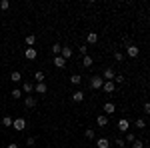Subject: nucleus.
<instances>
[{"label": "nucleus", "mask_w": 150, "mask_h": 148, "mask_svg": "<svg viewBox=\"0 0 150 148\" xmlns=\"http://www.w3.org/2000/svg\"><path fill=\"white\" fill-rule=\"evenodd\" d=\"M78 50H80V54H84V56H86V54H88V46H86V44L78 46Z\"/></svg>", "instance_id": "obj_29"}, {"label": "nucleus", "mask_w": 150, "mask_h": 148, "mask_svg": "<svg viewBox=\"0 0 150 148\" xmlns=\"http://www.w3.org/2000/svg\"><path fill=\"white\" fill-rule=\"evenodd\" d=\"M116 144H118V146H120V148H124V146H126V142H124L122 138H116Z\"/></svg>", "instance_id": "obj_33"}, {"label": "nucleus", "mask_w": 150, "mask_h": 148, "mask_svg": "<svg viewBox=\"0 0 150 148\" xmlns=\"http://www.w3.org/2000/svg\"><path fill=\"white\" fill-rule=\"evenodd\" d=\"M6 148H18V144H8Z\"/></svg>", "instance_id": "obj_36"}, {"label": "nucleus", "mask_w": 150, "mask_h": 148, "mask_svg": "<svg viewBox=\"0 0 150 148\" xmlns=\"http://www.w3.org/2000/svg\"><path fill=\"white\" fill-rule=\"evenodd\" d=\"M24 106H26V108H34L36 106V98L34 96H26V98H24Z\"/></svg>", "instance_id": "obj_11"}, {"label": "nucleus", "mask_w": 150, "mask_h": 148, "mask_svg": "<svg viewBox=\"0 0 150 148\" xmlns=\"http://www.w3.org/2000/svg\"><path fill=\"white\" fill-rule=\"evenodd\" d=\"M114 88H116V84L112 82V80H108V82H104V84H102V90L106 92V94H112Z\"/></svg>", "instance_id": "obj_3"}, {"label": "nucleus", "mask_w": 150, "mask_h": 148, "mask_svg": "<svg viewBox=\"0 0 150 148\" xmlns=\"http://www.w3.org/2000/svg\"><path fill=\"white\" fill-rule=\"evenodd\" d=\"M72 100H74V102H82V100H84V92L76 90L74 94H72Z\"/></svg>", "instance_id": "obj_15"}, {"label": "nucleus", "mask_w": 150, "mask_h": 148, "mask_svg": "<svg viewBox=\"0 0 150 148\" xmlns=\"http://www.w3.org/2000/svg\"><path fill=\"white\" fill-rule=\"evenodd\" d=\"M114 60H116V62H120V60H122V52H114Z\"/></svg>", "instance_id": "obj_34"}, {"label": "nucleus", "mask_w": 150, "mask_h": 148, "mask_svg": "<svg viewBox=\"0 0 150 148\" xmlns=\"http://www.w3.org/2000/svg\"><path fill=\"white\" fill-rule=\"evenodd\" d=\"M132 148H144V142H142V140H134Z\"/></svg>", "instance_id": "obj_31"}, {"label": "nucleus", "mask_w": 150, "mask_h": 148, "mask_svg": "<svg viewBox=\"0 0 150 148\" xmlns=\"http://www.w3.org/2000/svg\"><path fill=\"white\" fill-rule=\"evenodd\" d=\"M112 82H114V84H122V82H124V76H122V74H116Z\"/></svg>", "instance_id": "obj_26"}, {"label": "nucleus", "mask_w": 150, "mask_h": 148, "mask_svg": "<svg viewBox=\"0 0 150 148\" xmlns=\"http://www.w3.org/2000/svg\"><path fill=\"white\" fill-rule=\"evenodd\" d=\"M128 126H130V124H128V120H126V118H122V120L118 122V128H120L122 132H126V130H128Z\"/></svg>", "instance_id": "obj_19"}, {"label": "nucleus", "mask_w": 150, "mask_h": 148, "mask_svg": "<svg viewBox=\"0 0 150 148\" xmlns=\"http://www.w3.org/2000/svg\"><path fill=\"white\" fill-rule=\"evenodd\" d=\"M104 80L100 78V76H92V80H90V86H92L94 90H98V88H102Z\"/></svg>", "instance_id": "obj_2"}, {"label": "nucleus", "mask_w": 150, "mask_h": 148, "mask_svg": "<svg viewBox=\"0 0 150 148\" xmlns=\"http://www.w3.org/2000/svg\"><path fill=\"white\" fill-rule=\"evenodd\" d=\"M70 82H72L74 86H78V84L82 82V76L80 74H72V76H70Z\"/></svg>", "instance_id": "obj_18"}, {"label": "nucleus", "mask_w": 150, "mask_h": 148, "mask_svg": "<svg viewBox=\"0 0 150 148\" xmlns=\"http://www.w3.org/2000/svg\"><path fill=\"white\" fill-rule=\"evenodd\" d=\"M134 140H136V136H134L132 132H128V134H126V140H124V142H134Z\"/></svg>", "instance_id": "obj_30"}, {"label": "nucleus", "mask_w": 150, "mask_h": 148, "mask_svg": "<svg viewBox=\"0 0 150 148\" xmlns=\"http://www.w3.org/2000/svg\"><path fill=\"white\" fill-rule=\"evenodd\" d=\"M2 124L4 126H12V118L10 116H4V118H2Z\"/></svg>", "instance_id": "obj_28"}, {"label": "nucleus", "mask_w": 150, "mask_h": 148, "mask_svg": "<svg viewBox=\"0 0 150 148\" xmlns=\"http://www.w3.org/2000/svg\"><path fill=\"white\" fill-rule=\"evenodd\" d=\"M12 128L18 130V132H22L24 128H26V120H24V118H16V120H12Z\"/></svg>", "instance_id": "obj_1"}, {"label": "nucleus", "mask_w": 150, "mask_h": 148, "mask_svg": "<svg viewBox=\"0 0 150 148\" xmlns=\"http://www.w3.org/2000/svg\"><path fill=\"white\" fill-rule=\"evenodd\" d=\"M62 148H64V146H62Z\"/></svg>", "instance_id": "obj_37"}, {"label": "nucleus", "mask_w": 150, "mask_h": 148, "mask_svg": "<svg viewBox=\"0 0 150 148\" xmlns=\"http://www.w3.org/2000/svg\"><path fill=\"white\" fill-rule=\"evenodd\" d=\"M10 80H12V82H20V80H22V74H20V72H12Z\"/></svg>", "instance_id": "obj_22"}, {"label": "nucleus", "mask_w": 150, "mask_h": 148, "mask_svg": "<svg viewBox=\"0 0 150 148\" xmlns=\"http://www.w3.org/2000/svg\"><path fill=\"white\" fill-rule=\"evenodd\" d=\"M34 42H36V36L34 34H28V36H26V46H28V48H32Z\"/></svg>", "instance_id": "obj_20"}, {"label": "nucleus", "mask_w": 150, "mask_h": 148, "mask_svg": "<svg viewBox=\"0 0 150 148\" xmlns=\"http://www.w3.org/2000/svg\"><path fill=\"white\" fill-rule=\"evenodd\" d=\"M114 76H116V74H114V70H112V68H106V70H104L102 80H106V82H108V80H114Z\"/></svg>", "instance_id": "obj_12"}, {"label": "nucleus", "mask_w": 150, "mask_h": 148, "mask_svg": "<svg viewBox=\"0 0 150 148\" xmlns=\"http://www.w3.org/2000/svg\"><path fill=\"white\" fill-rule=\"evenodd\" d=\"M84 136L88 138V140H94V130H92V128H86V132H84Z\"/></svg>", "instance_id": "obj_24"}, {"label": "nucleus", "mask_w": 150, "mask_h": 148, "mask_svg": "<svg viewBox=\"0 0 150 148\" xmlns=\"http://www.w3.org/2000/svg\"><path fill=\"white\" fill-rule=\"evenodd\" d=\"M34 78L38 80V82H44V72H42V70H38V72L34 74Z\"/></svg>", "instance_id": "obj_25"}, {"label": "nucleus", "mask_w": 150, "mask_h": 148, "mask_svg": "<svg viewBox=\"0 0 150 148\" xmlns=\"http://www.w3.org/2000/svg\"><path fill=\"white\" fill-rule=\"evenodd\" d=\"M0 8H2V10H8V8H10V2H8V0H2V2H0Z\"/></svg>", "instance_id": "obj_27"}, {"label": "nucleus", "mask_w": 150, "mask_h": 148, "mask_svg": "<svg viewBox=\"0 0 150 148\" xmlns=\"http://www.w3.org/2000/svg\"><path fill=\"white\" fill-rule=\"evenodd\" d=\"M72 54H74V50H72L70 46H62V50H60V56L64 58V60H66V58H70Z\"/></svg>", "instance_id": "obj_4"}, {"label": "nucleus", "mask_w": 150, "mask_h": 148, "mask_svg": "<svg viewBox=\"0 0 150 148\" xmlns=\"http://www.w3.org/2000/svg\"><path fill=\"white\" fill-rule=\"evenodd\" d=\"M126 52H128V56H132V58H136L138 56V46H134V44H128V48H126Z\"/></svg>", "instance_id": "obj_7"}, {"label": "nucleus", "mask_w": 150, "mask_h": 148, "mask_svg": "<svg viewBox=\"0 0 150 148\" xmlns=\"http://www.w3.org/2000/svg\"><path fill=\"white\" fill-rule=\"evenodd\" d=\"M92 64H94L92 56H88V54H86V56H84V60H82V66H86V68H90Z\"/></svg>", "instance_id": "obj_17"}, {"label": "nucleus", "mask_w": 150, "mask_h": 148, "mask_svg": "<svg viewBox=\"0 0 150 148\" xmlns=\"http://www.w3.org/2000/svg\"><path fill=\"white\" fill-rule=\"evenodd\" d=\"M96 124L100 126V128H106V126H108V116H106V114H100V116L96 118Z\"/></svg>", "instance_id": "obj_5"}, {"label": "nucleus", "mask_w": 150, "mask_h": 148, "mask_svg": "<svg viewBox=\"0 0 150 148\" xmlns=\"http://www.w3.org/2000/svg\"><path fill=\"white\" fill-rule=\"evenodd\" d=\"M10 96L14 98V100H18V98H22V90H18V88H14V90L10 92Z\"/></svg>", "instance_id": "obj_21"}, {"label": "nucleus", "mask_w": 150, "mask_h": 148, "mask_svg": "<svg viewBox=\"0 0 150 148\" xmlns=\"http://www.w3.org/2000/svg\"><path fill=\"white\" fill-rule=\"evenodd\" d=\"M114 110H116V106L112 102H106V104H104V112H106V116H108V114H112Z\"/></svg>", "instance_id": "obj_16"}, {"label": "nucleus", "mask_w": 150, "mask_h": 148, "mask_svg": "<svg viewBox=\"0 0 150 148\" xmlns=\"http://www.w3.org/2000/svg\"><path fill=\"white\" fill-rule=\"evenodd\" d=\"M26 144H28V146H34V138L30 136V138H28V140H26Z\"/></svg>", "instance_id": "obj_35"}, {"label": "nucleus", "mask_w": 150, "mask_h": 148, "mask_svg": "<svg viewBox=\"0 0 150 148\" xmlns=\"http://www.w3.org/2000/svg\"><path fill=\"white\" fill-rule=\"evenodd\" d=\"M22 92L26 96H30V92H34V84H30V82H24L22 84Z\"/></svg>", "instance_id": "obj_10"}, {"label": "nucleus", "mask_w": 150, "mask_h": 148, "mask_svg": "<svg viewBox=\"0 0 150 148\" xmlns=\"http://www.w3.org/2000/svg\"><path fill=\"white\" fill-rule=\"evenodd\" d=\"M96 42H98V34H96V32H88V34H86V46L96 44Z\"/></svg>", "instance_id": "obj_6"}, {"label": "nucleus", "mask_w": 150, "mask_h": 148, "mask_svg": "<svg viewBox=\"0 0 150 148\" xmlns=\"http://www.w3.org/2000/svg\"><path fill=\"white\" fill-rule=\"evenodd\" d=\"M24 54H26V60H34V58L38 56L36 48H26V50H24Z\"/></svg>", "instance_id": "obj_8"}, {"label": "nucleus", "mask_w": 150, "mask_h": 148, "mask_svg": "<svg viewBox=\"0 0 150 148\" xmlns=\"http://www.w3.org/2000/svg\"><path fill=\"white\" fill-rule=\"evenodd\" d=\"M96 146L98 148H110V142H108V138H98L96 140Z\"/></svg>", "instance_id": "obj_14"}, {"label": "nucleus", "mask_w": 150, "mask_h": 148, "mask_svg": "<svg viewBox=\"0 0 150 148\" xmlns=\"http://www.w3.org/2000/svg\"><path fill=\"white\" fill-rule=\"evenodd\" d=\"M50 50H52V54H54V56H60V50H62V46H60V44H52V48H50Z\"/></svg>", "instance_id": "obj_23"}, {"label": "nucleus", "mask_w": 150, "mask_h": 148, "mask_svg": "<svg viewBox=\"0 0 150 148\" xmlns=\"http://www.w3.org/2000/svg\"><path fill=\"white\" fill-rule=\"evenodd\" d=\"M54 66H56V68H64V66H66V60L62 56H54Z\"/></svg>", "instance_id": "obj_13"}, {"label": "nucleus", "mask_w": 150, "mask_h": 148, "mask_svg": "<svg viewBox=\"0 0 150 148\" xmlns=\"http://www.w3.org/2000/svg\"><path fill=\"white\" fill-rule=\"evenodd\" d=\"M34 90L38 92V94H42V96H44V94H46V92H48V86H46V84H44V82H38V84H36V86H34Z\"/></svg>", "instance_id": "obj_9"}, {"label": "nucleus", "mask_w": 150, "mask_h": 148, "mask_svg": "<svg viewBox=\"0 0 150 148\" xmlns=\"http://www.w3.org/2000/svg\"><path fill=\"white\" fill-rule=\"evenodd\" d=\"M144 126H146V122H144L142 118H140V120H136V128H144Z\"/></svg>", "instance_id": "obj_32"}]
</instances>
